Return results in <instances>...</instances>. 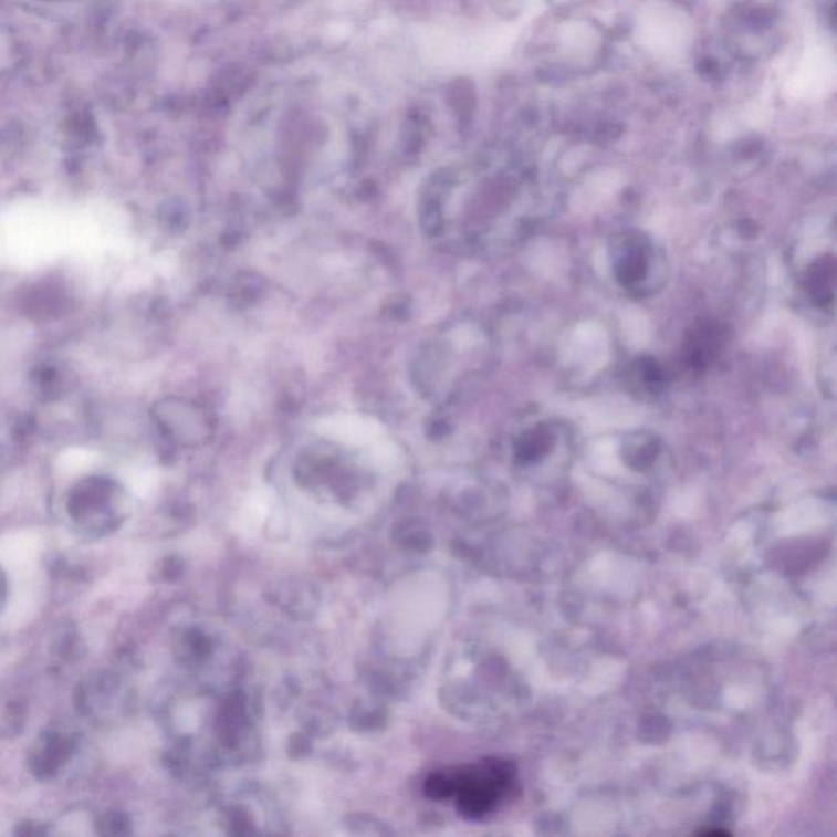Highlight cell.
<instances>
[{"instance_id": "obj_9", "label": "cell", "mask_w": 837, "mask_h": 837, "mask_svg": "<svg viewBox=\"0 0 837 837\" xmlns=\"http://www.w3.org/2000/svg\"><path fill=\"white\" fill-rule=\"evenodd\" d=\"M553 442H555V439H553L552 430L548 427H535L522 439L521 446H519V457L522 461H529V463L542 460L552 450Z\"/></svg>"}, {"instance_id": "obj_11", "label": "cell", "mask_w": 837, "mask_h": 837, "mask_svg": "<svg viewBox=\"0 0 837 837\" xmlns=\"http://www.w3.org/2000/svg\"><path fill=\"white\" fill-rule=\"evenodd\" d=\"M658 452V446L655 440L647 439V437H638V439L630 440L625 449V456L630 467L634 468H647L652 463Z\"/></svg>"}, {"instance_id": "obj_1", "label": "cell", "mask_w": 837, "mask_h": 837, "mask_svg": "<svg viewBox=\"0 0 837 837\" xmlns=\"http://www.w3.org/2000/svg\"><path fill=\"white\" fill-rule=\"evenodd\" d=\"M423 51L433 64L453 70L486 66L511 46L512 35L504 27L429 30L422 36Z\"/></svg>"}, {"instance_id": "obj_7", "label": "cell", "mask_w": 837, "mask_h": 837, "mask_svg": "<svg viewBox=\"0 0 837 837\" xmlns=\"http://www.w3.org/2000/svg\"><path fill=\"white\" fill-rule=\"evenodd\" d=\"M317 430L324 436L334 437L347 443H368L383 432L377 420L357 415H337L324 418L317 423Z\"/></svg>"}, {"instance_id": "obj_3", "label": "cell", "mask_w": 837, "mask_h": 837, "mask_svg": "<svg viewBox=\"0 0 837 837\" xmlns=\"http://www.w3.org/2000/svg\"><path fill=\"white\" fill-rule=\"evenodd\" d=\"M637 41L649 53L679 57L693 40L692 20L669 2H651L638 15Z\"/></svg>"}, {"instance_id": "obj_12", "label": "cell", "mask_w": 837, "mask_h": 837, "mask_svg": "<svg viewBox=\"0 0 837 837\" xmlns=\"http://www.w3.org/2000/svg\"><path fill=\"white\" fill-rule=\"evenodd\" d=\"M702 835H705V836H728V833L726 831H705V833H702Z\"/></svg>"}, {"instance_id": "obj_6", "label": "cell", "mask_w": 837, "mask_h": 837, "mask_svg": "<svg viewBox=\"0 0 837 837\" xmlns=\"http://www.w3.org/2000/svg\"><path fill=\"white\" fill-rule=\"evenodd\" d=\"M652 248L640 238H628L615 255V279L625 289H638L647 282L652 266Z\"/></svg>"}, {"instance_id": "obj_5", "label": "cell", "mask_w": 837, "mask_h": 837, "mask_svg": "<svg viewBox=\"0 0 837 837\" xmlns=\"http://www.w3.org/2000/svg\"><path fill=\"white\" fill-rule=\"evenodd\" d=\"M728 343V329L719 321H697L686 334V362L695 370H705L719 360Z\"/></svg>"}, {"instance_id": "obj_10", "label": "cell", "mask_w": 837, "mask_h": 837, "mask_svg": "<svg viewBox=\"0 0 837 837\" xmlns=\"http://www.w3.org/2000/svg\"><path fill=\"white\" fill-rule=\"evenodd\" d=\"M635 385H641L645 391L655 393L665 385V372L652 358H641L634 367Z\"/></svg>"}, {"instance_id": "obj_8", "label": "cell", "mask_w": 837, "mask_h": 837, "mask_svg": "<svg viewBox=\"0 0 837 837\" xmlns=\"http://www.w3.org/2000/svg\"><path fill=\"white\" fill-rule=\"evenodd\" d=\"M805 289L809 299L818 306H828L835 302L836 262L831 255L816 259L806 270Z\"/></svg>"}, {"instance_id": "obj_4", "label": "cell", "mask_w": 837, "mask_h": 837, "mask_svg": "<svg viewBox=\"0 0 837 837\" xmlns=\"http://www.w3.org/2000/svg\"><path fill=\"white\" fill-rule=\"evenodd\" d=\"M836 84V56L823 43L806 48L788 81V92L795 98L816 101L831 94Z\"/></svg>"}, {"instance_id": "obj_2", "label": "cell", "mask_w": 837, "mask_h": 837, "mask_svg": "<svg viewBox=\"0 0 837 837\" xmlns=\"http://www.w3.org/2000/svg\"><path fill=\"white\" fill-rule=\"evenodd\" d=\"M514 764L501 760H486L481 764L458 772L452 777L439 774L429 784L432 797L446 798L457 795L461 815L470 819L483 818L498 805L514 781Z\"/></svg>"}]
</instances>
